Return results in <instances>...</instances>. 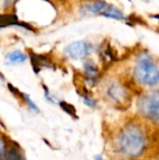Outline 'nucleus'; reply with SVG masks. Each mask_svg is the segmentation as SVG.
<instances>
[{
    "label": "nucleus",
    "instance_id": "1",
    "mask_svg": "<svg viewBox=\"0 0 159 160\" xmlns=\"http://www.w3.org/2000/svg\"><path fill=\"white\" fill-rule=\"evenodd\" d=\"M146 145L143 131L137 126L125 128L118 138V147L127 158H138L142 154Z\"/></svg>",
    "mask_w": 159,
    "mask_h": 160
},
{
    "label": "nucleus",
    "instance_id": "2",
    "mask_svg": "<svg viewBox=\"0 0 159 160\" xmlns=\"http://www.w3.org/2000/svg\"><path fill=\"white\" fill-rule=\"evenodd\" d=\"M134 76L138 82L142 85L157 86L159 85V66L149 53H141L136 60Z\"/></svg>",
    "mask_w": 159,
    "mask_h": 160
},
{
    "label": "nucleus",
    "instance_id": "3",
    "mask_svg": "<svg viewBox=\"0 0 159 160\" xmlns=\"http://www.w3.org/2000/svg\"><path fill=\"white\" fill-rule=\"evenodd\" d=\"M139 111L150 120L159 121V91L143 96L139 100Z\"/></svg>",
    "mask_w": 159,
    "mask_h": 160
},
{
    "label": "nucleus",
    "instance_id": "4",
    "mask_svg": "<svg viewBox=\"0 0 159 160\" xmlns=\"http://www.w3.org/2000/svg\"><path fill=\"white\" fill-rule=\"evenodd\" d=\"M93 52V46L83 40H78L70 43L65 49L66 54L73 60H81L85 58Z\"/></svg>",
    "mask_w": 159,
    "mask_h": 160
},
{
    "label": "nucleus",
    "instance_id": "5",
    "mask_svg": "<svg viewBox=\"0 0 159 160\" xmlns=\"http://www.w3.org/2000/svg\"><path fill=\"white\" fill-rule=\"evenodd\" d=\"M107 96L118 104H123L127 98V93L126 89L117 82H112L107 86Z\"/></svg>",
    "mask_w": 159,
    "mask_h": 160
},
{
    "label": "nucleus",
    "instance_id": "6",
    "mask_svg": "<svg viewBox=\"0 0 159 160\" xmlns=\"http://www.w3.org/2000/svg\"><path fill=\"white\" fill-rule=\"evenodd\" d=\"M108 4L103 1L99 2H94L92 4H88L86 6H83L82 8V12L83 14H95V13H101L106 8Z\"/></svg>",
    "mask_w": 159,
    "mask_h": 160
},
{
    "label": "nucleus",
    "instance_id": "7",
    "mask_svg": "<svg viewBox=\"0 0 159 160\" xmlns=\"http://www.w3.org/2000/svg\"><path fill=\"white\" fill-rule=\"evenodd\" d=\"M100 15L108 17V18H112V19H115V20H126V17L124 16V14L116 8L113 6H107V8L100 13Z\"/></svg>",
    "mask_w": 159,
    "mask_h": 160
},
{
    "label": "nucleus",
    "instance_id": "8",
    "mask_svg": "<svg viewBox=\"0 0 159 160\" xmlns=\"http://www.w3.org/2000/svg\"><path fill=\"white\" fill-rule=\"evenodd\" d=\"M27 59V56L25 53H23L21 51H13L7 56V62L8 64H19L22 63Z\"/></svg>",
    "mask_w": 159,
    "mask_h": 160
},
{
    "label": "nucleus",
    "instance_id": "9",
    "mask_svg": "<svg viewBox=\"0 0 159 160\" xmlns=\"http://www.w3.org/2000/svg\"><path fill=\"white\" fill-rule=\"evenodd\" d=\"M83 68H84L86 75L91 77V78L97 76L98 71H99L98 68L97 67V65L92 60H85L83 63Z\"/></svg>",
    "mask_w": 159,
    "mask_h": 160
},
{
    "label": "nucleus",
    "instance_id": "10",
    "mask_svg": "<svg viewBox=\"0 0 159 160\" xmlns=\"http://www.w3.org/2000/svg\"><path fill=\"white\" fill-rule=\"evenodd\" d=\"M3 160H24V158L22 152L18 150L16 147H13L7 151Z\"/></svg>",
    "mask_w": 159,
    "mask_h": 160
},
{
    "label": "nucleus",
    "instance_id": "11",
    "mask_svg": "<svg viewBox=\"0 0 159 160\" xmlns=\"http://www.w3.org/2000/svg\"><path fill=\"white\" fill-rule=\"evenodd\" d=\"M82 99H83L84 103H85L87 106H89V107H95V106L97 105L96 100H95V99H93V98H90V97L83 96V97H82Z\"/></svg>",
    "mask_w": 159,
    "mask_h": 160
},
{
    "label": "nucleus",
    "instance_id": "12",
    "mask_svg": "<svg viewBox=\"0 0 159 160\" xmlns=\"http://www.w3.org/2000/svg\"><path fill=\"white\" fill-rule=\"evenodd\" d=\"M5 150H6V143L4 142V140L2 138H0V158L4 156Z\"/></svg>",
    "mask_w": 159,
    "mask_h": 160
},
{
    "label": "nucleus",
    "instance_id": "13",
    "mask_svg": "<svg viewBox=\"0 0 159 160\" xmlns=\"http://www.w3.org/2000/svg\"><path fill=\"white\" fill-rule=\"evenodd\" d=\"M24 98L26 99V101H27V103H28L29 107H30V108H31L32 110H34V111H37V112L38 111L37 107V106H36V105H35V104H34V103L32 102V100H30V99H29V98H28L27 96H25V98Z\"/></svg>",
    "mask_w": 159,
    "mask_h": 160
},
{
    "label": "nucleus",
    "instance_id": "14",
    "mask_svg": "<svg viewBox=\"0 0 159 160\" xmlns=\"http://www.w3.org/2000/svg\"><path fill=\"white\" fill-rule=\"evenodd\" d=\"M95 160H104V158L101 156H97L95 157Z\"/></svg>",
    "mask_w": 159,
    "mask_h": 160
},
{
    "label": "nucleus",
    "instance_id": "15",
    "mask_svg": "<svg viewBox=\"0 0 159 160\" xmlns=\"http://www.w3.org/2000/svg\"><path fill=\"white\" fill-rule=\"evenodd\" d=\"M0 81H4V77L2 76V74L0 73Z\"/></svg>",
    "mask_w": 159,
    "mask_h": 160
}]
</instances>
